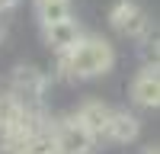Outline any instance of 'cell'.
Masks as SVG:
<instances>
[{"instance_id":"cell-1","label":"cell","mask_w":160,"mask_h":154,"mask_svg":"<svg viewBox=\"0 0 160 154\" xmlns=\"http://www.w3.org/2000/svg\"><path fill=\"white\" fill-rule=\"evenodd\" d=\"M112 64H115L112 45L106 42V38H99V35H83L71 51L61 55L58 71L68 74V77H77V80H90V77L109 74Z\"/></svg>"},{"instance_id":"cell-2","label":"cell","mask_w":160,"mask_h":154,"mask_svg":"<svg viewBox=\"0 0 160 154\" xmlns=\"http://www.w3.org/2000/svg\"><path fill=\"white\" fill-rule=\"evenodd\" d=\"M10 87H13V100L26 109H45L42 100H45V90H48V77L32 68V64H16L10 77Z\"/></svg>"},{"instance_id":"cell-3","label":"cell","mask_w":160,"mask_h":154,"mask_svg":"<svg viewBox=\"0 0 160 154\" xmlns=\"http://www.w3.org/2000/svg\"><path fill=\"white\" fill-rule=\"evenodd\" d=\"M51 135H55L58 154H90L96 145V138L77 122V116H64V119L51 122Z\"/></svg>"},{"instance_id":"cell-4","label":"cell","mask_w":160,"mask_h":154,"mask_svg":"<svg viewBox=\"0 0 160 154\" xmlns=\"http://www.w3.org/2000/svg\"><path fill=\"white\" fill-rule=\"evenodd\" d=\"M109 26L122 35H131V38H144L151 32V19L135 0H118V3L109 10Z\"/></svg>"},{"instance_id":"cell-5","label":"cell","mask_w":160,"mask_h":154,"mask_svg":"<svg viewBox=\"0 0 160 154\" xmlns=\"http://www.w3.org/2000/svg\"><path fill=\"white\" fill-rule=\"evenodd\" d=\"M131 100H135L138 106H148V109L160 106V74H157V64H144L138 71V77L131 80Z\"/></svg>"},{"instance_id":"cell-6","label":"cell","mask_w":160,"mask_h":154,"mask_svg":"<svg viewBox=\"0 0 160 154\" xmlns=\"http://www.w3.org/2000/svg\"><path fill=\"white\" fill-rule=\"evenodd\" d=\"M80 38H83V32H80V23L74 19V16H68V19H61V23H51V26H45V42L58 51V55H64V51H71Z\"/></svg>"},{"instance_id":"cell-7","label":"cell","mask_w":160,"mask_h":154,"mask_svg":"<svg viewBox=\"0 0 160 154\" xmlns=\"http://www.w3.org/2000/svg\"><path fill=\"white\" fill-rule=\"evenodd\" d=\"M74 116H77V122L83 125L93 138H106V128H109V116H112V109L106 106V103H99V100H87L83 106L74 112Z\"/></svg>"},{"instance_id":"cell-8","label":"cell","mask_w":160,"mask_h":154,"mask_svg":"<svg viewBox=\"0 0 160 154\" xmlns=\"http://www.w3.org/2000/svg\"><path fill=\"white\" fill-rule=\"evenodd\" d=\"M141 132V122L138 116H131L128 109H112L109 116V128H106V138L115 141V145H128V141H135Z\"/></svg>"},{"instance_id":"cell-9","label":"cell","mask_w":160,"mask_h":154,"mask_svg":"<svg viewBox=\"0 0 160 154\" xmlns=\"http://www.w3.org/2000/svg\"><path fill=\"white\" fill-rule=\"evenodd\" d=\"M35 10H38V19H42V26L61 23V19H68V16H71L68 0H51V3H42V7H35Z\"/></svg>"},{"instance_id":"cell-10","label":"cell","mask_w":160,"mask_h":154,"mask_svg":"<svg viewBox=\"0 0 160 154\" xmlns=\"http://www.w3.org/2000/svg\"><path fill=\"white\" fill-rule=\"evenodd\" d=\"M16 3H19V0H0V10H13Z\"/></svg>"},{"instance_id":"cell-11","label":"cell","mask_w":160,"mask_h":154,"mask_svg":"<svg viewBox=\"0 0 160 154\" xmlns=\"http://www.w3.org/2000/svg\"><path fill=\"white\" fill-rule=\"evenodd\" d=\"M141 154H160V148H157V145H148V148H144Z\"/></svg>"},{"instance_id":"cell-12","label":"cell","mask_w":160,"mask_h":154,"mask_svg":"<svg viewBox=\"0 0 160 154\" xmlns=\"http://www.w3.org/2000/svg\"><path fill=\"white\" fill-rule=\"evenodd\" d=\"M42 3H51V0H35V7H42Z\"/></svg>"},{"instance_id":"cell-13","label":"cell","mask_w":160,"mask_h":154,"mask_svg":"<svg viewBox=\"0 0 160 154\" xmlns=\"http://www.w3.org/2000/svg\"><path fill=\"white\" fill-rule=\"evenodd\" d=\"M0 38H3V26H0Z\"/></svg>"}]
</instances>
